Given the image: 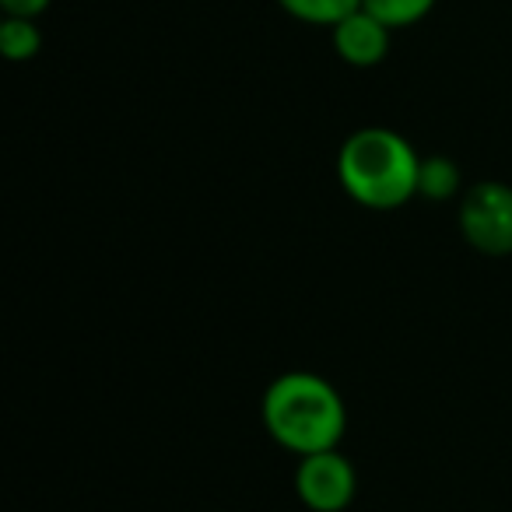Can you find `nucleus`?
<instances>
[{"label": "nucleus", "mask_w": 512, "mask_h": 512, "mask_svg": "<svg viewBox=\"0 0 512 512\" xmlns=\"http://www.w3.org/2000/svg\"><path fill=\"white\" fill-rule=\"evenodd\" d=\"M264 428L295 456L337 449L348 428V407L337 386L316 372H285L264 393Z\"/></svg>", "instance_id": "nucleus-1"}, {"label": "nucleus", "mask_w": 512, "mask_h": 512, "mask_svg": "<svg viewBox=\"0 0 512 512\" xmlns=\"http://www.w3.org/2000/svg\"><path fill=\"white\" fill-rule=\"evenodd\" d=\"M421 155L390 127H362L337 151V179L355 204L369 211H397L418 197Z\"/></svg>", "instance_id": "nucleus-2"}, {"label": "nucleus", "mask_w": 512, "mask_h": 512, "mask_svg": "<svg viewBox=\"0 0 512 512\" xmlns=\"http://www.w3.org/2000/svg\"><path fill=\"white\" fill-rule=\"evenodd\" d=\"M460 232L467 246L484 256L512 253V186L498 179H481L463 193Z\"/></svg>", "instance_id": "nucleus-3"}, {"label": "nucleus", "mask_w": 512, "mask_h": 512, "mask_svg": "<svg viewBox=\"0 0 512 512\" xmlns=\"http://www.w3.org/2000/svg\"><path fill=\"white\" fill-rule=\"evenodd\" d=\"M358 491V474L341 449L299 456L295 467V495L313 512H344Z\"/></svg>", "instance_id": "nucleus-4"}, {"label": "nucleus", "mask_w": 512, "mask_h": 512, "mask_svg": "<svg viewBox=\"0 0 512 512\" xmlns=\"http://www.w3.org/2000/svg\"><path fill=\"white\" fill-rule=\"evenodd\" d=\"M330 36H334V50L344 64L376 67V64H383L386 53H390L393 29L379 22L376 15H369L365 8H358V11H351L348 18H341V22L330 29Z\"/></svg>", "instance_id": "nucleus-5"}, {"label": "nucleus", "mask_w": 512, "mask_h": 512, "mask_svg": "<svg viewBox=\"0 0 512 512\" xmlns=\"http://www.w3.org/2000/svg\"><path fill=\"white\" fill-rule=\"evenodd\" d=\"M460 190V169L456 162H449L446 155H428L421 158V169H418V197L425 200H449L453 193Z\"/></svg>", "instance_id": "nucleus-6"}, {"label": "nucleus", "mask_w": 512, "mask_h": 512, "mask_svg": "<svg viewBox=\"0 0 512 512\" xmlns=\"http://www.w3.org/2000/svg\"><path fill=\"white\" fill-rule=\"evenodd\" d=\"M0 50H4L8 60H15V64L36 57V53L43 50V32H39L36 18L4 15V25H0Z\"/></svg>", "instance_id": "nucleus-7"}, {"label": "nucleus", "mask_w": 512, "mask_h": 512, "mask_svg": "<svg viewBox=\"0 0 512 512\" xmlns=\"http://www.w3.org/2000/svg\"><path fill=\"white\" fill-rule=\"evenodd\" d=\"M281 11H288L292 18L306 25H327L334 29L341 18H348L351 11L362 8V0H278Z\"/></svg>", "instance_id": "nucleus-8"}, {"label": "nucleus", "mask_w": 512, "mask_h": 512, "mask_svg": "<svg viewBox=\"0 0 512 512\" xmlns=\"http://www.w3.org/2000/svg\"><path fill=\"white\" fill-rule=\"evenodd\" d=\"M362 8L397 32V29H411L421 18L432 15L435 0H362Z\"/></svg>", "instance_id": "nucleus-9"}, {"label": "nucleus", "mask_w": 512, "mask_h": 512, "mask_svg": "<svg viewBox=\"0 0 512 512\" xmlns=\"http://www.w3.org/2000/svg\"><path fill=\"white\" fill-rule=\"evenodd\" d=\"M50 4L53 0H0L4 15H11V18H39Z\"/></svg>", "instance_id": "nucleus-10"}]
</instances>
